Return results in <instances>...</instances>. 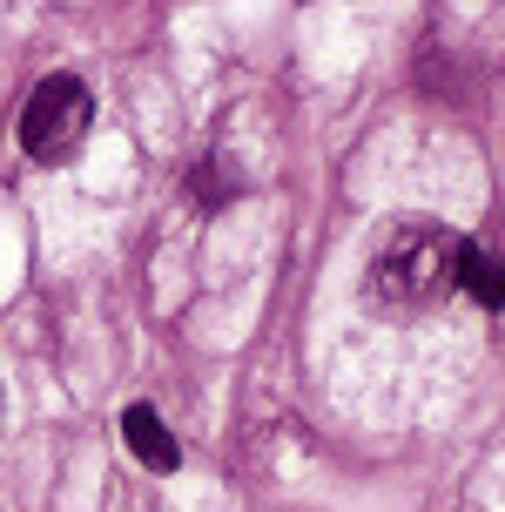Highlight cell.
<instances>
[{
    "mask_svg": "<svg viewBox=\"0 0 505 512\" xmlns=\"http://www.w3.org/2000/svg\"><path fill=\"white\" fill-rule=\"evenodd\" d=\"M243 196V176L229 169V155H202V169H196V203H236Z\"/></svg>",
    "mask_w": 505,
    "mask_h": 512,
    "instance_id": "5",
    "label": "cell"
},
{
    "mask_svg": "<svg viewBox=\"0 0 505 512\" xmlns=\"http://www.w3.org/2000/svg\"><path fill=\"white\" fill-rule=\"evenodd\" d=\"M95 128V95L75 75H48L21 108V149L34 162H68Z\"/></svg>",
    "mask_w": 505,
    "mask_h": 512,
    "instance_id": "2",
    "label": "cell"
},
{
    "mask_svg": "<svg viewBox=\"0 0 505 512\" xmlns=\"http://www.w3.org/2000/svg\"><path fill=\"white\" fill-rule=\"evenodd\" d=\"M465 236L445 223H398L364 263V304L384 317H425L458 290Z\"/></svg>",
    "mask_w": 505,
    "mask_h": 512,
    "instance_id": "1",
    "label": "cell"
},
{
    "mask_svg": "<svg viewBox=\"0 0 505 512\" xmlns=\"http://www.w3.org/2000/svg\"><path fill=\"white\" fill-rule=\"evenodd\" d=\"M122 438H128V452L149 465V472H176L182 465V445H176V432L162 425L155 405H128L122 411Z\"/></svg>",
    "mask_w": 505,
    "mask_h": 512,
    "instance_id": "3",
    "label": "cell"
},
{
    "mask_svg": "<svg viewBox=\"0 0 505 512\" xmlns=\"http://www.w3.org/2000/svg\"><path fill=\"white\" fill-rule=\"evenodd\" d=\"M458 290L485 310H505V263L479 243H465V263H458Z\"/></svg>",
    "mask_w": 505,
    "mask_h": 512,
    "instance_id": "4",
    "label": "cell"
}]
</instances>
